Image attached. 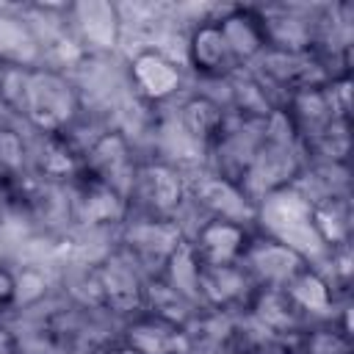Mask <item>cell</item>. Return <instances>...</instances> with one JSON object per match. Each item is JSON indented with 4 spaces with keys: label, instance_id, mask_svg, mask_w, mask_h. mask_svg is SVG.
<instances>
[{
    "label": "cell",
    "instance_id": "6da1fadb",
    "mask_svg": "<svg viewBox=\"0 0 354 354\" xmlns=\"http://www.w3.org/2000/svg\"><path fill=\"white\" fill-rule=\"evenodd\" d=\"M0 105L25 119L36 136L69 133L83 113L77 86L53 66L0 69Z\"/></svg>",
    "mask_w": 354,
    "mask_h": 354
},
{
    "label": "cell",
    "instance_id": "7a4b0ae2",
    "mask_svg": "<svg viewBox=\"0 0 354 354\" xmlns=\"http://www.w3.org/2000/svg\"><path fill=\"white\" fill-rule=\"evenodd\" d=\"M304 166H307L304 149L296 141L285 113L271 111L268 124H266V138H263V144H260V149H257V155H254L252 166L246 169L238 188L243 191V196L252 205H257L263 196H268L279 188L296 185Z\"/></svg>",
    "mask_w": 354,
    "mask_h": 354
},
{
    "label": "cell",
    "instance_id": "3957f363",
    "mask_svg": "<svg viewBox=\"0 0 354 354\" xmlns=\"http://www.w3.org/2000/svg\"><path fill=\"white\" fill-rule=\"evenodd\" d=\"M266 124H268V113L260 116V113H241L227 108V116L207 147L213 174H218L232 185H241L246 169L252 166L266 138Z\"/></svg>",
    "mask_w": 354,
    "mask_h": 354
},
{
    "label": "cell",
    "instance_id": "277c9868",
    "mask_svg": "<svg viewBox=\"0 0 354 354\" xmlns=\"http://www.w3.org/2000/svg\"><path fill=\"white\" fill-rule=\"evenodd\" d=\"M254 221H260V235L282 241V243L293 246L296 252H301L304 257H307L304 243H310V241L318 252L326 254V249L321 246V241L315 238L313 224H310V199L296 185H288V188H279V191L263 196L254 205Z\"/></svg>",
    "mask_w": 354,
    "mask_h": 354
},
{
    "label": "cell",
    "instance_id": "5b68a950",
    "mask_svg": "<svg viewBox=\"0 0 354 354\" xmlns=\"http://www.w3.org/2000/svg\"><path fill=\"white\" fill-rule=\"evenodd\" d=\"M185 243V232L177 224V218H160V216H144V213H127L122 224V241L119 249L133 257V263L147 274L155 277L163 271L169 257Z\"/></svg>",
    "mask_w": 354,
    "mask_h": 354
},
{
    "label": "cell",
    "instance_id": "8992f818",
    "mask_svg": "<svg viewBox=\"0 0 354 354\" xmlns=\"http://www.w3.org/2000/svg\"><path fill=\"white\" fill-rule=\"evenodd\" d=\"M144 285L147 274L122 249L102 257L88 271V288L94 301L113 315H138L144 310Z\"/></svg>",
    "mask_w": 354,
    "mask_h": 354
},
{
    "label": "cell",
    "instance_id": "52a82bcc",
    "mask_svg": "<svg viewBox=\"0 0 354 354\" xmlns=\"http://www.w3.org/2000/svg\"><path fill=\"white\" fill-rule=\"evenodd\" d=\"M185 180L169 160H138L127 202L130 213L177 218L180 205L185 202Z\"/></svg>",
    "mask_w": 354,
    "mask_h": 354
},
{
    "label": "cell",
    "instance_id": "ba28073f",
    "mask_svg": "<svg viewBox=\"0 0 354 354\" xmlns=\"http://www.w3.org/2000/svg\"><path fill=\"white\" fill-rule=\"evenodd\" d=\"M136 169V149L122 130H102L83 147V174L116 188L124 196L130 194Z\"/></svg>",
    "mask_w": 354,
    "mask_h": 354
},
{
    "label": "cell",
    "instance_id": "9c48e42d",
    "mask_svg": "<svg viewBox=\"0 0 354 354\" xmlns=\"http://www.w3.org/2000/svg\"><path fill=\"white\" fill-rule=\"evenodd\" d=\"M254 232L243 221L232 218H205L194 235H185L199 266H235L243 263Z\"/></svg>",
    "mask_w": 354,
    "mask_h": 354
},
{
    "label": "cell",
    "instance_id": "30bf717a",
    "mask_svg": "<svg viewBox=\"0 0 354 354\" xmlns=\"http://www.w3.org/2000/svg\"><path fill=\"white\" fill-rule=\"evenodd\" d=\"M257 282L243 263L235 266H199V307L210 313H246Z\"/></svg>",
    "mask_w": 354,
    "mask_h": 354
},
{
    "label": "cell",
    "instance_id": "8fae6325",
    "mask_svg": "<svg viewBox=\"0 0 354 354\" xmlns=\"http://www.w3.org/2000/svg\"><path fill=\"white\" fill-rule=\"evenodd\" d=\"M243 266L260 288H282L313 263L282 241H274L268 235H254L246 249Z\"/></svg>",
    "mask_w": 354,
    "mask_h": 354
},
{
    "label": "cell",
    "instance_id": "7c38bea8",
    "mask_svg": "<svg viewBox=\"0 0 354 354\" xmlns=\"http://www.w3.org/2000/svg\"><path fill=\"white\" fill-rule=\"evenodd\" d=\"M122 346L136 354H194L196 348L188 326L149 313H138L124 324Z\"/></svg>",
    "mask_w": 354,
    "mask_h": 354
},
{
    "label": "cell",
    "instance_id": "4fadbf2b",
    "mask_svg": "<svg viewBox=\"0 0 354 354\" xmlns=\"http://www.w3.org/2000/svg\"><path fill=\"white\" fill-rule=\"evenodd\" d=\"M69 188H72L69 213L77 224H86V227L124 224V218L130 213V202L116 188H111L105 183H97L86 174H80Z\"/></svg>",
    "mask_w": 354,
    "mask_h": 354
},
{
    "label": "cell",
    "instance_id": "5bb4252c",
    "mask_svg": "<svg viewBox=\"0 0 354 354\" xmlns=\"http://www.w3.org/2000/svg\"><path fill=\"white\" fill-rule=\"evenodd\" d=\"M66 19L75 39L91 53H111L119 44L122 19L108 0H80L66 6Z\"/></svg>",
    "mask_w": 354,
    "mask_h": 354
},
{
    "label": "cell",
    "instance_id": "9a60e30c",
    "mask_svg": "<svg viewBox=\"0 0 354 354\" xmlns=\"http://www.w3.org/2000/svg\"><path fill=\"white\" fill-rule=\"evenodd\" d=\"M127 75H130L133 91L149 105H160L171 100L183 86L180 66L158 50H141L138 55H133Z\"/></svg>",
    "mask_w": 354,
    "mask_h": 354
},
{
    "label": "cell",
    "instance_id": "2e32d148",
    "mask_svg": "<svg viewBox=\"0 0 354 354\" xmlns=\"http://www.w3.org/2000/svg\"><path fill=\"white\" fill-rule=\"evenodd\" d=\"M188 64L196 75L207 77V80H230L232 75H238V61L218 28V19H207L199 22L191 30L188 39Z\"/></svg>",
    "mask_w": 354,
    "mask_h": 354
},
{
    "label": "cell",
    "instance_id": "e0dca14e",
    "mask_svg": "<svg viewBox=\"0 0 354 354\" xmlns=\"http://www.w3.org/2000/svg\"><path fill=\"white\" fill-rule=\"evenodd\" d=\"M30 166L44 183L72 185L83 174V149L69 133L39 136L30 149Z\"/></svg>",
    "mask_w": 354,
    "mask_h": 354
},
{
    "label": "cell",
    "instance_id": "ac0fdd59",
    "mask_svg": "<svg viewBox=\"0 0 354 354\" xmlns=\"http://www.w3.org/2000/svg\"><path fill=\"white\" fill-rule=\"evenodd\" d=\"M282 290H285V296L290 299V304L296 307V313L301 315V321L307 326L326 324V321L337 318L335 315L337 293L332 290V285L326 282V277L315 266L296 274L288 285H282Z\"/></svg>",
    "mask_w": 354,
    "mask_h": 354
},
{
    "label": "cell",
    "instance_id": "d6986e66",
    "mask_svg": "<svg viewBox=\"0 0 354 354\" xmlns=\"http://www.w3.org/2000/svg\"><path fill=\"white\" fill-rule=\"evenodd\" d=\"M218 28H221V33H224V39H227L238 66L254 64L268 50L263 14L257 8L235 6V8H230L227 14L218 17Z\"/></svg>",
    "mask_w": 354,
    "mask_h": 354
},
{
    "label": "cell",
    "instance_id": "ffe728a7",
    "mask_svg": "<svg viewBox=\"0 0 354 354\" xmlns=\"http://www.w3.org/2000/svg\"><path fill=\"white\" fill-rule=\"evenodd\" d=\"M310 224L321 246L329 252L351 246V202L343 191H326L310 199Z\"/></svg>",
    "mask_w": 354,
    "mask_h": 354
},
{
    "label": "cell",
    "instance_id": "44dd1931",
    "mask_svg": "<svg viewBox=\"0 0 354 354\" xmlns=\"http://www.w3.org/2000/svg\"><path fill=\"white\" fill-rule=\"evenodd\" d=\"M44 58V44L30 28L17 14L0 11V69H30L41 66Z\"/></svg>",
    "mask_w": 354,
    "mask_h": 354
},
{
    "label": "cell",
    "instance_id": "7402d4cb",
    "mask_svg": "<svg viewBox=\"0 0 354 354\" xmlns=\"http://www.w3.org/2000/svg\"><path fill=\"white\" fill-rule=\"evenodd\" d=\"M194 194L196 205H202L207 210V218H232V221H249L254 218V205L243 196V191L227 180H221L218 174H207L202 177L194 188H185Z\"/></svg>",
    "mask_w": 354,
    "mask_h": 354
},
{
    "label": "cell",
    "instance_id": "603a6c76",
    "mask_svg": "<svg viewBox=\"0 0 354 354\" xmlns=\"http://www.w3.org/2000/svg\"><path fill=\"white\" fill-rule=\"evenodd\" d=\"M224 116H227V108H224L218 100H213V97H207V94H194V97H188V100L180 105V111H177V124H180V130H183L191 141H196V144H202V147L207 149L210 141L216 138V133H218Z\"/></svg>",
    "mask_w": 354,
    "mask_h": 354
},
{
    "label": "cell",
    "instance_id": "cb8c5ba5",
    "mask_svg": "<svg viewBox=\"0 0 354 354\" xmlns=\"http://www.w3.org/2000/svg\"><path fill=\"white\" fill-rule=\"evenodd\" d=\"M30 149L14 127H0V177H22L28 174Z\"/></svg>",
    "mask_w": 354,
    "mask_h": 354
},
{
    "label": "cell",
    "instance_id": "d4e9b609",
    "mask_svg": "<svg viewBox=\"0 0 354 354\" xmlns=\"http://www.w3.org/2000/svg\"><path fill=\"white\" fill-rule=\"evenodd\" d=\"M17 299H19V279L6 266H0V313L14 307Z\"/></svg>",
    "mask_w": 354,
    "mask_h": 354
},
{
    "label": "cell",
    "instance_id": "484cf974",
    "mask_svg": "<svg viewBox=\"0 0 354 354\" xmlns=\"http://www.w3.org/2000/svg\"><path fill=\"white\" fill-rule=\"evenodd\" d=\"M0 354H19V340L6 324H0Z\"/></svg>",
    "mask_w": 354,
    "mask_h": 354
},
{
    "label": "cell",
    "instance_id": "4316f807",
    "mask_svg": "<svg viewBox=\"0 0 354 354\" xmlns=\"http://www.w3.org/2000/svg\"><path fill=\"white\" fill-rule=\"evenodd\" d=\"M86 354H119V346H91Z\"/></svg>",
    "mask_w": 354,
    "mask_h": 354
},
{
    "label": "cell",
    "instance_id": "83f0119b",
    "mask_svg": "<svg viewBox=\"0 0 354 354\" xmlns=\"http://www.w3.org/2000/svg\"><path fill=\"white\" fill-rule=\"evenodd\" d=\"M119 354H136V351H130V348H124V346L119 343Z\"/></svg>",
    "mask_w": 354,
    "mask_h": 354
},
{
    "label": "cell",
    "instance_id": "f1b7e54d",
    "mask_svg": "<svg viewBox=\"0 0 354 354\" xmlns=\"http://www.w3.org/2000/svg\"><path fill=\"white\" fill-rule=\"evenodd\" d=\"M299 354H301V351H299Z\"/></svg>",
    "mask_w": 354,
    "mask_h": 354
}]
</instances>
